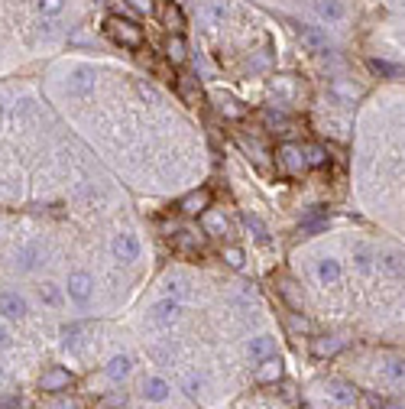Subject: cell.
Instances as JSON below:
<instances>
[{
	"label": "cell",
	"instance_id": "cell-39",
	"mask_svg": "<svg viewBox=\"0 0 405 409\" xmlns=\"http://www.w3.org/2000/svg\"><path fill=\"white\" fill-rule=\"evenodd\" d=\"M182 293V279H166V296H178Z\"/></svg>",
	"mask_w": 405,
	"mask_h": 409
},
{
	"label": "cell",
	"instance_id": "cell-37",
	"mask_svg": "<svg viewBox=\"0 0 405 409\" xmlns=\"http://www.w3.org/2000/svg\"><path fill=\"white\" fill-rule=\"evenodd\" d=\"M246 231H253V234H256V240H263V244H266V228H263L256 218H246Z\"/></svg>",
	"mask_w": 405,
	"mask_h": 409
},
{
	"label": "cell",
	"instance_id": "cell-9",
	"mask_svg": "<svg viewBox=\"0 0 405 409\" xmlns=\"http://www.w3.org/2000/svg\"><path fill=\"white\" fill-rule=\"evenodd\" d=\"M69 383H72V374L65 371V367H49V371L39 377V390H42V393H59V390H65Z\"/></svg>",
	"mask_w": 405,
	"mask_h": 409
},
{
	"label": "cell",
	"instance_id": "cell-1",
	"mask_svg": "<svg viewBox=\"0 0 405 409\" xmlns=\"http://www.w3.org/2000/svg\"><path fill=\"white\" fill-rule=\"evenodd\" d=\"M104 33H108L117 46H123V49H139L143 46V30H139L133 20H127V16L110 13L108 20H104Z\"/></svg>",
	"mask_w": 405,
	"mask_h": 409
},
{
	"label": "cell",
	"instance_id": "cell-35",
	"mask_svg": "<svg viewBox=\"0 0 405 409\" xmlns=\"http://www.w3.org/2000/svg\"><path fill=\"white\" fill-rule=\"evenodd\" d=\"M13 344V332H10V322H4V318H0V351H4V347H10Z\"/></svg>",
	"mask_w": 405,
	"mask_h": 409
},
{
	"label": "cell",
	"instance_id": "cell-14",
	"mask_svg": "<svg viewBox=\"0 0 405 409\" xmlns=\"http://www.w3.org/2000/svg\"><path fill=\"white\" fill-rule=\"evenodd\" d=\"M36 296H39V302H42V306H49V309H62V302H65V296H69V293L46 279V283H39Z\"/></svg>",
	"mask_w": 405,
	"mask_h": 409
},
{
	"label": "cell",
	"instance_id": "cell-25",
	"mask_svg": "<svg viewBox=\"0 0 405 409\" xmlns=\"http://www.w3.org/2000/svg\"><path fill=\"white\" fill-rule=\"evenodd\" d=\"M295 82H298V78H292V75L273 78V85H269V94H279V98H292V94H295Z\"/></svg>",
	"mask_w": 405,
	"mask_h": 409
},
{
	"label": "cell",
	"instance_id": "cell-44",
	"mask_svg": "<svg viewBox=\"0 0 405 409\" xmlns=\"http://www.w3.org/2000/svg\"><path fill=\"white\" fill-rule=\"evenodd\" d=\"M16 406V403H0V409H13Z\"/></svg>",
	"mask_w": 405,
	"mask_h": 409
},
{
	"label": "cell",
	"instance_id": "cell-11",
	"mask_svg": "<svg viewBox=\"0 0 405 409\" xmlns=\"http://www.w3.org/2000/svg\"><path fill=\"white\" fill-rule=\"evenodd\" d=\"M169 393H172V386H169L166 377H146L143 380V396L149 403H166Z\"/></svg>",
	"mask_w": 405,
	"mask_h": 409
},
{
	"label": "cell",
	"instance_id": "cell-29",
	"mask_svg": "<svg viewBox=\"0 0 405 409\" xmlns=\"http://www.w3.org/2000/svg\"><path fill=\"white\" fill-rule=\"evenodd\" d=\"M370 69H373L376 75H382V78H399V75H405V69H399V65H389V62H380V59H373V62H370Z\"/></svg>",
	"mask_w": 405,
	"mask_h": 409
},
{
	"label": "cell",
	"instance_id": "cell-24",
	"mask_svg": "<svg viewBox=\"0 0 405 409\" xmlns=\"http://www.w3.org/2000/svg\"><path fill=\"white\" fill-rule=\"evenodd\" d=\"M341 347H344V341L337 338V335H328V338H318L312 344V351L318 357H328V354H334V351H341Z\"/></svg>",
	"mask_w": 405,
	"mask_h": 409
},
{
	"label": "cell",
	"instance_id": "cell-30",
	"mask_svg": "<svg viewBox=\"0 0 405 409\" xmlns=\"http://www.w3.org/2000/svg\"><path fill=\"white\" fill-rule=\"evenodd\" d=\"M36 10L42 16H59L65 10V0H36Z\"/></svg>",
	"mask_w": 405,
	"mask_h": 409
},
{
	"label": "cell",
	"instance_id": "cell-34",
	"mask_svg": "<svg viewBox=\"0 0 405 409\" xmlns=\"http://www.w3.org/2000/svg\"><path fill=\"white\" fill-rule=\"evenodd\" d=\"M266 124L273 127V130H289L285 117H283V114H275V111H266Z\"/></svg>",
	"mask_w": 405,
	"mask_h": 409
},
{
	"label": "cell",
	"instance_id": "cell-16",
	"mask_svg": "<svg viewBox=\"0 0 405 409\" xmlns=\"http://www.w3.org/2000/svg\"><path fill=\"white\" fill-rule=\"evenodd\" d=\"M215 104H217V111H221L224 117H230V121H240V117L246 114L244 104H240L237 98H230V94H221V91H217V94H215Z\"/></svg>",
	"mask_w": 405,
	"mask_h": 409
},
{
	"label": "cell",
	"instance_id": "cell-41",
	"mask_svg": "<svg viewBox=\"0 0 405 409\" xmlns=\"http://www.w3.org/2000/svg\"><path fill=\"white\" fill-rule=\"evenodd\" d=\"M185 393H198V390H201V383H198V380H195V377H185Z\"/></svg>",
	"mask_w": 405,
	"mask_h": 409
},
{
	"label": "cell",
	"instance_id": "cell-33",
	"mask_svg": "<svg viewBox=\"0 0 405 409\" xmlns=\"http://www.w3.org/2000/svg\"><path fill=\"white\" fill-rule=\"evenodd\" d=\"M46 409H81V403L72 396H55L52 403H46Z\"/></svg>",
	"mask_w": 405,
	"mask_h": 409
},
{
	"label": "cell",
	"instance_id": "cell-19",
	"mask_svg": "<svg viewBox=\"0 0 405 409\" xmlns=\"http://www.w3.org/2000/svg\"><path fill=\"white\" fill-rule=\"evenodd\" d=\"M314 13L321 16V20H328V23L344 20V7H341L337 0H318V4H314Z\"/></svg>",
	"mask_w": 405,
	"mask_h": 409
},
{
	"label": "cell",
	"instance_id": "cell-22",
	"mask_svg": "<svg viewBox=\"0 0 405 409\" xmlns=\"http://www.w3.org/2000/svg\"><path fill=\"white\" fill-rule=\"evenodd\" d=\"M166 55H169V62H172V65H182L185 59H188V46H185V39L182 36H169Z\"/></svg>",
	"mask_w": 405,
	"mask_h": 409
},
{
	"label": "cell",
	"instance_id": "cell-32",
	"mask_svg": "<svg viewBox=\"0 0 405 409\" xmlns=\"http://www.w3.org/2000/svg\"><path fill=\"white\" fill-rule=\"evenodd\" d=\"M224 263H230L234 270H244V250H240V247H227V250H224Z\"/></svg>",
	"mask_w": 405,
	"mask_h": 409
},
{
	"label": "cell",
	"instance_id": "cell-38",
	"mask_svg": "<svg viewBox=\"0 0 405 409\" xmlns=\"http://www.w3.org/2000/svg\"><path fill=\"white\" fill-rule=\"evenodd\" d=\"M334 91H337V94H344L347 101H353V98H357V94H360L357 88H347V85H341V82H334Z\"/></svg>",
	"mask_w": 405,
	"mask_h": 409
},
{
	"label": "cell",
	"instance_id": "cell-42",
	"mask_svg": "<svg viewBox=\"0 0 405 409\" xmlns=\"http://www.w3.org/2000/svg\"><path fill=\"white\" fill-rule=\"evenodd\" d=\"M373 409H392L389 403H380V400H373Z\"/></svg>",
	"mask_w": 405,
	"mask_h": 409
},
{
	"label": "cell",
	"instance_id": "cell-4",
	"mask_svg": "<svg viewBox=\"0 0 405 409\" xmlns=\"http://www.w3.org/2000/svg\"><path fill=\"white\" fill-rule=\"evenodd\" d=\"M65 293H69L72 302L84 306V302L91 299V293H94V276H91V273H84V270L69 273V279H65Z\"/></svg>",
	"mask_w": 405,
	"mask_h": 409
},
{
	"label": "cell",
	"instance_id": "cell-43",
	"mask_svg": "<svg viewBox=\"0 0 405 409\" xmlns=\"http://www.w3.org/2000/svg\"><path fill=\"white\" fill-rule=\"evenodd\" d=\"M4 114H7V108H4V104H0V127H4Z\"/></svg>",
	"mask_w": 405,
	"mask_h": 409
},
{
	"label": "cell",
	"instance_id": "cell-17",
	"mask_svg": "<svg viewBox=\"0 0 405 409\" xmlns=\"http://www.w3.org/2000/svg\"><path fill=\"white\" fill-rule=\"evenodd\" d=\"M273 347H275V341L269 338V335H260V338H253L250 344H246V357L256 364V361H263V357L273 354Z\"/></svg>",
	"mask_w": 405,
	"mask_h": 409
},
{
	"label": "cell",
	"instance_id": "cell-40",
	"mask_svg": "<svg viewBox=\"0 0 405 409\" xmlns=\"http://www.w3.org/2000/svg\"><path fill=\"white\" fill-rule=\"evenodd\" d=\"M127 4H133L139 13H149V10H153V0H127Z\"/></svg>",
	"mask_w": 405,
	"mask_h": 409
},
{
	"label": "cell",
	"instance_id": "cell-28",
	"mask_svg": "<svg viewBox=\"0 0 405 409\" xmlns=\"http://www.w3.org/2000/svg\"><path fill=\"white\" fill-rule=\"evenodd\" d=\"M302 39H305L312 49H328V36H324L321 30H314V26H308V30H302Z\"/></svg>",
	"mask_w": 405,
	"mask_h": 409
},
{
	"label": "cell",
	"instance_id": "cell-31",
	"mask_svg": "<svg viewBox=\"0 0 405 409\" xmlns=\"http://www.w3.org/2000/svg\"><path fill=\"white\" fill-rule=\"evenodd\" d=\"M123 406H127V393H108L98 409H123Z\"/></svg>",
	"mask_w": 405,
	"mask_h": 409
},
{
	"label": "cell",
	"instance_id": "cell-10",
	"mask_svg": "<svg viewBox=\"0 0 405 409\" xmlns=\"http://www.w3.org/2000/svg\"><path fill=\"white\" fill-rule=\"evenodd\" d=\"M159 20L166 30H185V16L176 0H159Z\"/></svg>",
	"mask_w": 405,
	"mask_h": 409
},
{
	"label": "cell",
	"instance_id": "cell-36",
	"mask_svg": "<svg viewBox=\"0 0 405 409\" xmlns=\"http://www.w3.org/2000/svg\"><path fill=\"white\" fill-rule=\"evenodd\" d=\"M244 150H246V153H253V159H256V162H266V150H263L260 143H250V140H244Z\"/></svg>",
	"mask_w": 405,
	"mask_h": 409
},
{
	"label": "cell",
	"instance_id": "cell-15",
	"mask_svg": "<svg viewBox=\"0 0 405 409\" xmlns=\"http://www.w3.org/2000/svg\"><path fill=\"white\" fill-rule=\"evenodd\" d=\"M42 260V250L36 247V244H26V247H20L13 254V263H16V270H33V267H36V263Z\"/></svg>",
	"mask_w": 405,
	"mask_h": 409
},
{
	"label": "cell",
	"instance_id": "cell-7",
	"mask_svg": "<svg viewBox=\"0 0 405 409\" xmlns=\"http://www.w3.org/2000/svg\"><path fill=\"white\" fill-rule=\"evenodd\" d=\"M114 254L120 263H137L139 254H143V247H139V240L133 237V234H117L114 237Z\"/></svg>",
	"mask_w": 405,
	"mask_h": 409
},
{
	"label": "cell",
	"instance_id": "cell-13",
	"mask_svg": "<svg viewBox=\"0 0 405 409\" xmlns=\"http://www.w3.org/2000/svg\"><path fill=\"white\" fill-rule=\"evenodd\" d=\"M318 283L321 286H337L341 283V276H344V270H341V263L334 260V257H324V260H318Z\"/></svg>",
	"mask_w": 405,
	"mask_h": 409
},
{
	"label": "cell",
	"instance_id": "cell-8",
	"mask_svg": "<svg viewBox=\"0 0 405 409\" xmlns=\"http://www.w3.org/2000/svg\"><path fill=\"white\" fill-rule=\"evenodd\" d=\"M207 208H211V192H207V189H195V192H188L178 201V211H182V215H205Z\"/></svg>",
	"mask_w": 405,
	"mask_h": 409
},
{
	"label": "cell",
	"instance_id": "cell-2",
	"mask_svg": "<svg viewBox=\"0 0 405 409\" xmlns=\"http://www.w3.org/2000/svg\"><path fill=\"white\" fill-rule=\"evenodd\" d=\"M26 315H30V306H26V299L20 293H13V289H7V293H0V318L4 322H26Z\"/></svg>",
	"mask_w": 405,
	"mask_h": 409
},
{
	"label": "cell",
	"instance_id": "cell-18",
	"mask_svg": "<svg viewBox=\"0 0 405 409\" xmlns=\"http://www.w3.org/2000/svg\"><path fill=\"white\" fill-rule=\"evenodd\" d=\"M201 224H205V231L215 234V237H224V234H227V218H224L221 211H211V208H207L205 215H201Z\"/></svg>",
	"mask_w": 405,
	"mask_h": 409
},
{
	"label": "cell",
	"instance_id": "cell-12",
	"mask_svg": "<svg viewBox=\"0 0 405 409\" xmlns=\"http://www.w3.org/2000/svg\"><path fill=\"white\" fill-rule=\"evenodd\" d=\"M104 374H108V380H114V383H120V380H127L133 374V357L127 354H114L108 361V367H104Z\"/></svg>",
	"mask_w": 405,
	"mask_h": 409
},
{
	"label": "cell",
	"instance_id": "cell-3",
	"mask_svg": "<svg viewBox=\"0 0 405 409\" xmlns=\"http://www.w3.org/2000/svg\"><path fill=\"white\" fill-rule=\"evenodd\" d=\"M178 318H182V306H178V299H172V296L159 299L153 309H149V322H153L156 328H172Z\"/></svg>",
	"mask_w": 405,
	"mask_h": 409
},
{
	"label": "cell",
	"instance_id": "cell-5",
	"mask_svg": "<svg viewBox=\"0 0 405 409\" xmlns=\"http://www.w3.org/2000/svg\"><path fill=\"white\" fill-rule=\"evenodd\" d=\"M279 162H283V166L292 172V176H302V172L308 169L305 150L295 147V143H283V147H279Z\"/></svg>",
	"mask_w": 405,
	"mask_h": 409
},
{
	"label": "cell",
	"instance_id": "cell-27",
	"mask_svg": "<svg viewBox=\"0 0 405 409\" xmlns=\"http://www.w3.org/2000/svg\"><path fill=\"white\" fill-rule=\"evenodd\" d=\"M382 267L389 273H396V276H402L405 273V254H399V250H389V254L382 257Z\"/></svg>",
	"mask_w": 405,
	"mask_h": 409
},
{
	"label": "cell",
	"instance_id": "cell-21",
	"mask_svg": "<svg viewBox=\"0 0 405 409\" xmlns=\"http://www.w3.org/2000/svg\"><path fill=\"white\" fill-rule=\"evenodd\" d=\"M373 263H376V257H373V250H370L367 244H357V247H353V267H357L363 276L373 273Z\"/></svg>",
	"mask_w": 405,
	"mask_h": 409
},
{
	"label": "cell",
	"instance_id": "cell-26",
	"mask_svg": "<svg viewBox=\"0 0 405 409\" xmlns=\"http://www.w3.org/2000/svg\"><path fill=\"white\" fill-rule=\"evenodd\" d=\"M305 162L308 166H324V162H328V150L321 147V143H305Z\"/></svg>",
	"mask_w": 405,
	"mask_h": 409
},
{
	"label": "cell",
	"instance_id": "cell-23",
	"mask_svg": "<svg viewBox=\"0 0 405 409\" xmlns=\"http://www.w3.org/2000/svg\"><path fill=\"white\" fill-rule=\"evenodd\" d=\"M75 85H72V94H91L94 91V72L91 69H75Z\"/></svg>",
	"mask_w": 405,
	"mask_h": 409
},
{
	"label": "cell",
	"instance_id": "cell-6",
	"mask_svg": "<svg viewBox=\"0 0 405 409\" xmlns=\"http://www.w3.org/2000/svg\"><path fill=\"white\" fill-rule=\"evenodd\" d=\"M253 380H256V383H279V380H283V361L273 357V354L263 357V361H256Z\"/></svg>",
	"mask_w": 405,
	"mask_h": 409
},
{
	"label": "cell",
	"instance_id": "cell-20",
	"mask_svg": "<svg viewBox=\"0 0 405 409\" xmlns=\"http://www.w3.org/2000/svg\"><path fill=\"white\" fill-rule=\"evenodd\" d=\"M201 247H205V237L195 231H182L176 237V250H182V254H198Z\"/></svg>",
	"mask_w": 405,
	"mask_h": 409
}]
</instances>
